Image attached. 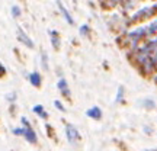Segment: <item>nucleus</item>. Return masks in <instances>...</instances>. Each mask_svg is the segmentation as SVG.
Returning a JSON list of instances; mask_svg holds the SVG:
<instances>
[{
	"label": "nucleus",
	"instance_id": "nucleus-2",
	"mask_svg": "<svg viewBox=\"0 0 157 151\" xmlns=\"http://www.w3.org/2000/svg\"><path fill=\"white\" fill-rule=\"evenodd\" d=\"M17 39L22 42V44H25L28 48H34V42L31 41V38H29L28 35L23 32L21 28H17Z\"/></svg>",
	"mask_w": 157,
	"mask_h": 151
},
{
	"label": "nucleus",
	"instance_id": "nucleus-13",
	"mask_svg": "<svg viewBox=\"0 0 157 151\" xmlns=\"http://www.w3.org/2000/svg\"><path fill=\"white\" fill-rule=\"evenodd\" d=\"M54 105H56L57 108H58V109H60V111H66V109H64V106H63L61 103H60V102L57 100V102H54Z\"/></svg>",
	"mask_w": 157,
	"mask_h": 151
},
{
	"label": "nucleus",
	"instance_id": "nucleus-9",
	"mask_svg": "<svg viewBox=\"0 0 157 151\" xmlns=\"http://www.w3.org/2000/svg\"><path fill=\"white\" fill-rule=\"evenodd\" d=\"M34 112L36 113V115H39L41 118H44V119H45L47 116H48V115H47V113L44 112V108L41 106V105H36V106H34Z\"/></svg>",
	"mask_w": 157,
	"mask_h": 151
},
{
	"label": "nucleus",
	"instance_id": "nucleus-7",
	"mask_svg": "<svg viewBox=\"0 0 157 151\" xmlns=\"http://www.w3.org/2000/svg\"><path fill=\"white\" fill-rule=\"evenodd\" d=\"M57 5H58V7H60V10H61V13H63V15H64V17L67 19V22H68V23H73L74 21H73V19H71V16H70V13H68L67 10H66V7H64V6H63L61 3H60V2H58Z\"/></svg>",
	"mask_w": 157,
	"mask_h": 151
},
{
	"label": "nucleus",
	"instance_id": "nucleus-15",
	"mask_svg": "<svg viewBox=\"0 0 157 151\" xmlns=\"http://www.w3.org/2000/svg\"><path fill=\"white\" fill-rule=\"evenodd\" d=\"M5 73H6L5 67H3V66H2V64H0V77H2V76H5Z\"/></svg>",
	"mask_w": 157,
	"mask_h": 151
},
{
	"label": "nucleus",
	"instance_id": "nucleus-12",
	"mask_svg": "<svg viewBox=\"0 0 157 151\" xmlns=\"http://www.w3.org/2000/svg\"><path fill=\"white\" fill-rule=\"evenodd\" d=\"M23 131H25V129L16 128V129H13V134H15V135H23Z\"/></svg>",
	"mask_w": 157,
	"mask_h": 151
},
{
	"label": "nucleus",
	"instance_id": "nucleus-6",
	"mask_svg": "<svg viewBox=\"0 0 157 151\" xmlns=\"http://www.w3.org/2000/svg\"><path fill=\"white\" fill-rule=\"evenodd\" d=\"M29 81L34 84L35 87H38L39 84H41V76H39L38 73H32L29 74Z\"/></svg>",
	"mask_w": 157,
	"mask_h": 151
},
{
	"label": "nucleus",
	"instance_id": "nucleus-10",
	"mask_svg": "<svg viewBox=\"0 0 157 151\" xmlns=\"http://www.w3.org/2000/svg\"><path fill=\"white\" fill-rule=\"evenodd\" d=\"M12 15H13L15 17H17L19 15H21V9H19L17 6H13V7H12Z\"/></svg>",
	"mask_w": 157,
	"mask_h": 151
},
{
	"label": "nucleus",
	"instance_id": "nucleus-5",
	"mask_svg": "<svg viewBox=\"0 0 157 151\" xmlns=\"http://www.w3.org/2000/svg\"><path fill=\"white\" fill-rule=\"evenodd\" d=\"M58 89H60V92H61L64 96H67V97H70V92H68V87H67V81L64 80V78H61L60 81H58Z\"/></svg>",
	"mask_w": 157,
	"mask_h": 151
},
{
	"label": "nucleus",
	"instance_id": "nucleus-11",
	"mask_svg": "<svg viewBox=\"0 0 157 151\" xmlns=\"http://www.w3.org/2000/svg\"><path fill=\"white\" fill-rule=\"evenodd\" d=\"M42 67H44V70H48V64H47V54H45V52H42Z\"/></svg>",
	"mask_w": 157,
	"mask_h": 151
},
{
	"label": "nucleus",
	"instance_id": "nucleus-1",
	"mask_svg": "<svg viewBox=\"0 0 157 151\" xmlns=\"http://www.w3.org/2000/svg\"><path fill=\"white\" fill-rule=\"evenodd\" d=\"M66 135H67V140L70 144H76L78 141V131L77 128H74L73 125H67L66 126Z\"/></svg>",
	"mask_w": 157,
	"mask_h": 151
},
{
	"label": "nucleus",
	"instance_id": "nucleus-3",
	"mask_svg": "<svg viewBox=\"0 0 157 151\" xmlns=\"http://www.w3.org/2000/svg\"><path fill=\"white\" fill-rule=\"evenodd\" d=\"M23 135H25L26 141L32 142V144H35V142H36V135H35L34 129L31 128V126H26V128H25V131H23Z\"/></svg>",
	"mask_w": 157,
	"mask_h": 151
},
{
	"label": "nucleus",
	"instance_id": "nucleus-14",
	"mask_svg": "<svg viewBox=\"0 0 157 151\" xmlns=\"http://www.w3.org/2000/svg\"><path fill=\"white\" fill-rule=\"evenodd\" d=\"M86 32H87V26H86V25H83V26L80 28V34H82V35H86Z\"/></svg>",
	"mask_w": 157,
	"mask_h": 151
},
{
	"label": "nucleus",
	"instance_id": "nucleus-4",
	"mask_svg": "<svg viewBox=\"0 0 157 151\" xmlns=\"http://www.w3.org/2000/svg\"><path fill=\"white\" fill-rule=\"evenodd\" d=\"M86 115H87L89 118H93V119H101L102 118V111L99 109V108L93 106V108H90V109L86 111Z\"/></svg>",
	"mask_w": 157,
	"mask_h": 151
},
{
	"label": "nucleus",
	"instance_id": "nucleus-8",
	"mask_svg": "<svg viewBox=\"0 0 157 151\" xmlns=\"http://www.w3.org/2000/svg\"><path fill=\"white\" fill-rule=\"evenodd\" d=\"M50 35L52 36V47H54L56 50H58V48H60V39H58V34H57V32H52V31H51Z\"/></svg>",
	"mask_w": 157,
	"mask_h": 151
}]
</instances>
